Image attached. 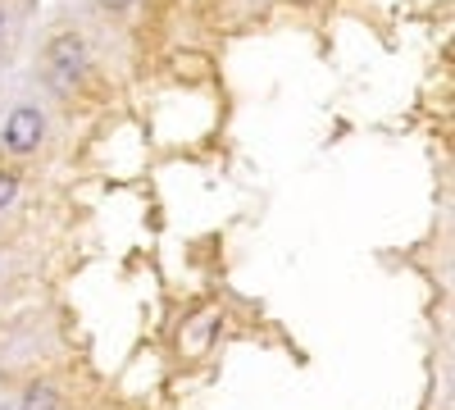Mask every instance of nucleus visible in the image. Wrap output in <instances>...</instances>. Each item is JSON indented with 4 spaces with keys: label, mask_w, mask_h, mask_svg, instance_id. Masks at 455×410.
Instances as JSON below:
<instances>
[{
    "label": "nucleus",
    "mask_w": 455,
    "mask_h": 410,
    "mask_svg": "<svg viewBox=\"0 0 455 410\" xmlns=\"http://www.w3.org/2000/svg\"><path fill=\"white\" fill-rule=\"evenodd\" d=\"M14 197H19V173L14 169H0V210H5Z\"/></svg>",
    "instance_id": "4"
},
{
    "label": "nucleus",
    "mask_w": 455,
    "mask_h": 410,
    "mask_svg": "<svg viewBox=\"0 0 455 410\" xmlns=\"http://www.w3.org/2000/svg\"><path fill=\"white\" fill-rule=\"evenodd\" d=\"M46 68L55 73L60 83L78 78V73L87 68V36H83L78 28H68V32H55L51 42H46Z\"/></svg>",
    "instance_id": "1"
},
{
    "label": "nucleus",
    "mask_w": 455,
    "mask_h": 410,
    "mask_svg": "<svg viewBox=\"0 0 455 410\" xmlns=\"http://www.w3.org/2000/svg\"><path fill=\"white\" fill-rule=\"evenodd\" d=\"M46 137V119L36 105H14L10 119H5V151L10 156H32Z\"/></svg>",
    "instance_id": "2"
},
{
    "label": "nucleus",
    "mask_w": 455,
    "mask_h": 410,
    "mask_svg": "<svg viewBox=\"0 0 455 410\" xmlns=\"http://www.w3.org/2000/svg\"><path fill=\"white\" fill-rule=\"evenodd\" d=\"M100 10H109V14H119V10H128V5H137V0H96Z\"/></svg>",
    "instance_id": "5"
},
{
    "label": "nucleus",
    "mask_w": 455,
    "mask_h": 410,
    "mask_svg": "<svg viewBox=\"0 0 455 410\" xmlns=\"http://www.w3.org/2000/svg\"><path fill=\"white\" fill-rule=\"evenodd\" d=\"M23 410H60L55 388H51V383H32V388L23 392Z\"/></svg>",
    "instance_id": "3"
},
{
    "label": "nucleus",
    "mask_w": 455,
    "mask_h": 410,
    "mask_svg": "<svg viewBox=\"0 0 455 410\" xmlns=\"http://www.w3.org/2000/svg\"><path fill=\"white\" fill-rule=\"evenodd\" d=\"M5 23H10V14H5V5H0V36H5Z\"/></svg>",
    "instance_id": "6"
}]
</instances>
